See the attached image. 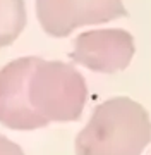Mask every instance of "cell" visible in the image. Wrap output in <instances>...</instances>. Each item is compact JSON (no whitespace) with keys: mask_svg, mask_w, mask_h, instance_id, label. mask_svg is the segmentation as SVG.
Returning a JSON list of instances; mask_svg holds the SVG:
<instances>
[{"mask_svg":"<svg viewBox=\"0 0 151 155\" xmlns=\"http://www.w3.org/2000/svg\"><path fill=\"white\" fill-rule=\"evenodd\" d=\"M0 155H26L21 145L7 138L5 134H0Z\"/></svg>","mask_w":151,"mask_h":155,"instance_id":"cell-6","label":"cell"},{"mask_svg":"<svg viewBox=\"0 0 151 155\" xmlns=\"http://www.w3.org/2000/svg\"><path fill=\"white\" fill-rule=\"evenodd\" d=\"M125 16L127 9L122 0H36V17L43 31L53 38Z\"/></svg>","mask_w":151,"mask_h":155,"instance_id":"cell-3","label":"cell"},{"mask_svg":"<svg viewBox=\"0 0 151 155\" xmlns=\"http://www.w3.org/2000/svg\"><path fill=\"white\" fill-rule=\"evenodd\" d=\"M136 52L132 35L122 28L84 31L74 40L71 61L93 72L112 74L124 71Z\"/></svg>","mask_w":151,"mask_h":155,"instance_id":"cell-4","label":"cell"},{"mask_svg":"<svg viewBox=\"0 0 151 155\" xmlns=\"http://www.w3.org/2000/svg\"><path fill=\"white\" fill-rule=\"evenodd\" d=\"M24 0H0V48L14 43L26 26Z\"/></svg>","mask_w":151,"mask_h":155,"instance_id":"cell-5","label":"cell"},{"mask_svg":"<svg viewBox=\"0 0 151 155\" xmlns=\"http://www.w3.org/2000/svg\"><path fill=\"white\" fill-rule=\"evenodd\" d=\"M88 100L83 74L62 61L19 57L0 69V124L34 131L81 119Z\"/></svg>","mask_w":151,"mask_h":155,"instance_id":"cell-1","label":"cell"},{"mask_svg":"<svg viewBox=\"0 0 151 155\" xmlns=\"http://www.w3.org/2000/svg\"><path fill=\"white\" fill-rule=\"evenodd\" d=\"M151 143V119L129 97L105 100L74 141L76 155H141Z\"/></svg>","mask_w":151,"mask_h":155,"instance_id":"cell-2","label":"cell"}]
</instances>
